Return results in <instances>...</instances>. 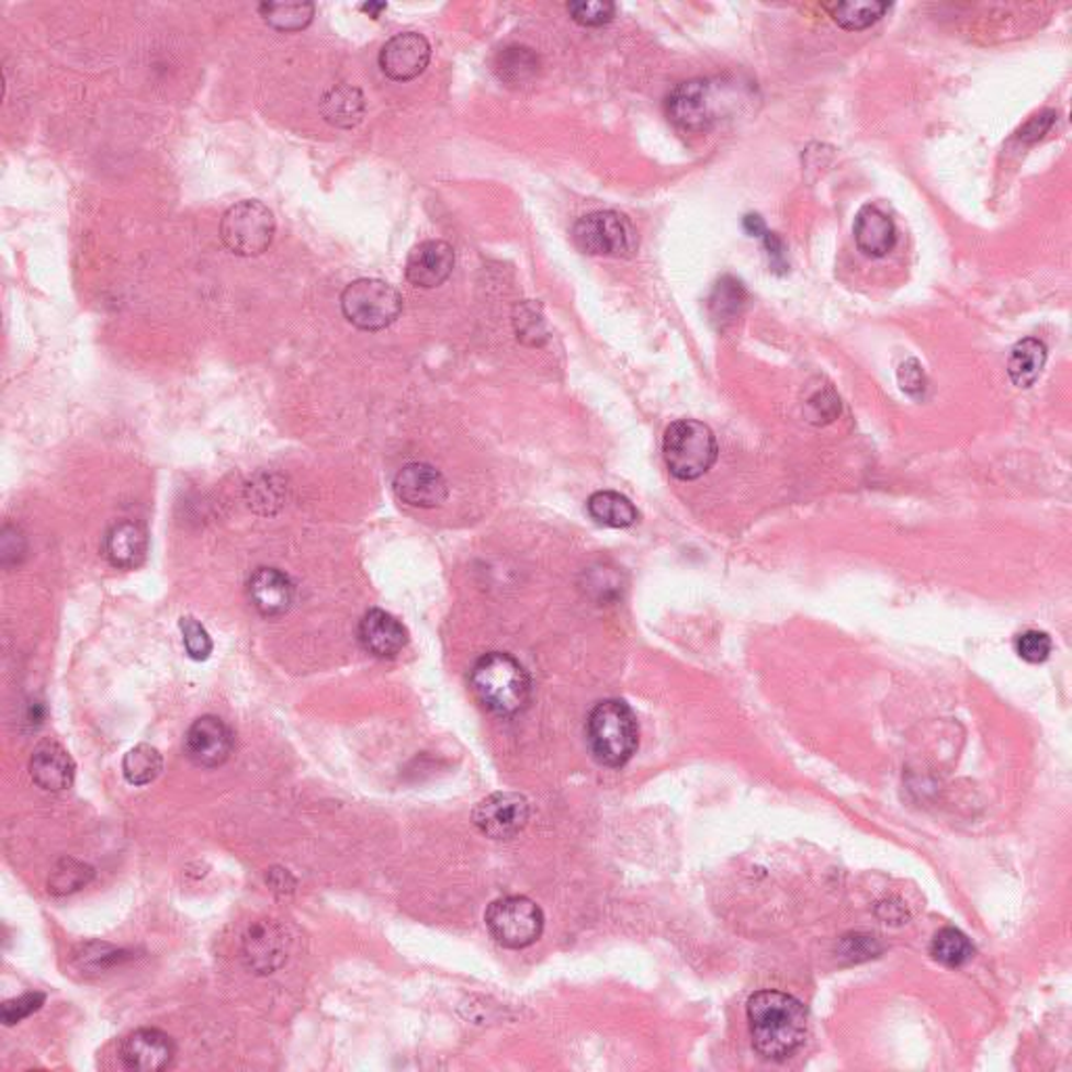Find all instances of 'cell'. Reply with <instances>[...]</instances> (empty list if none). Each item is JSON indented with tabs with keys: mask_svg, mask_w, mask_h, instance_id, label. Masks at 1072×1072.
<instances>
[{
	"mask_svg": "<svg viewBox=\"0 0 1072 1072\" xmlns=\"http://www.w3.org/2000/svg\"><path fill=\"white\" fill-rule=\"evenodd\" d=\"M1046 361H1048V348L1046 343L1037 338H1025L1020 342L1016 343L1012 348V354H1009V361H1007V373H1009V380L1018 386V388H1030L1043 366H1046Z\"/></svg>",
	"mask_w": 1072,
	"mask_h": 1072,
	"instance_id": "obj_22",
	"label": "cell"
},
{
	"mask_svg": "<svg viewBox=\"0 0 1072 1072\" xmlns=\"http://www.w3.org/2000/svg\"><path fill=\"white\" fill-rule=\"evenodd\" d=\"M857 248L869 258H884L896 244V227L889 214L873 204H867L855 218Z\"/></svg>",
	"mask_w": 1072,
	"mask_h": 1072,
	"instance_id": "obj_20",
	"label": "cell"
},
{
	"mask_svg": "<svg viewBox=\"0 0 1072 1072\" xmlns=\"http://www.w3.org/2000/svg\"><path fill=\"white\" fill-rule=\"evenodd\" d=\"M472 820L486 838L509 840L524 830L530 820V804L520 794L497 792L479 800Z\"/></svg>",
	"mask_w": 1072,
	"mask_h": 1072,
	"instance_id": "obj_10",
	"label": "cell"
},
{
	"mask_svg": "<svg viewBox=\"0 0 1072 1072\" xmlns=\"http://www.w3.org/2000/svg\"><path fill=\"white\" fill-rule=\"evenodd\" d=\"M359 641L375 658H396L409 643V633L400 620L384 612L369 610L359 624Z\"/></svg>",
	"mask_w": 1072,
	"mask_h": 1072,
	"instance_id": "obj_17",
	"label": "cell"
},
{
	"mask_svg": "<svg viewBox=\"0 0 1072 1072\" xmlns=\"http://www.w3.org/2000/svg\"><path fill=\"white\" fill-rule=\"evenodd\" d=\"M574 244L589 256L627 258L637 250V230L631 221L614 210L591 212L572 228Z\"/></svg>",
	"mask_w": 1072,
	"mask_h": 1072,
	"instance_id": "obj_9",
	"label": "cell"
},
{
	"mask_svg": "<svg viewBox=\"0 0 1072 1072\" xmlns=\"http://www.w3.org/2000/svg\"><path fill=\"white\" fill-rule=\"evenodd\" d=\"M744 300H746V292L742 283L733 277H723L710 297L712 319L721 323L735 319V315H740V308L744 306Z\"/></svg>",
	"mask_w": 1072,
	"mask_h": 1072,
	"instance_id": "obj_32",
	"label": "cell"
},
{
	"mask_svg": "<svg viewBox=\"0 0 1072 1072\" xmlns=\"http://www.w3.org/2000/svg\"><path fill=\"white\" fill-rule=\"evenodd\" d=\"M396 497L411 507L432 509L449 497V482L430 463H407L394 478Z\"/></svg>",
	"mask_w": 1072,
	"mask_h": 1072,
	"instance_id": "obj_14",
	"label": "cell"
},
{
	"mask_svg": "<svg viewBox=\"0 0 1072 1072\" xmlns=\"http://www.w3.org/2000/svg\"><path fill=\"white\" fill-rule=\"evenodd\" d=\"M161 769L163 760L160 751L149 744H138L122 760V771L131 786H149L160 777Z\"/></svg>",
	"mask_w": 1072,
	"mask_h": 1072,
	"instance_id": "obj_27",
	"label": "cell"
},
{
	"mask_svg": "<svg viewBox=\"0 0 1072 1072\" xmlns=\"http://www.w3.org/2000/svg\"><path fill=\"white\" fill-rule=\"evenodd\" d=\"M1056 117L1058 115H1056V112H1051V110L1032 115L1027 124L1018 131V138L1023 143H1035V140L1046 137L1050 133L1051 126L1056 124Z\"/></svg>",
	"mask_w": 1072,
	"mask_h": 1072,
	"instance_id": "obj_40",
	"label": "cell"
},
{
	"mask_svg": "<svg viewBox=\"0 0 1072 1072\" xmlns=\"http://www.w3.org/2000/svg\"><path fill=\"white\" fill-rule=\"evenodd\" d=\"M92 876H94V871H92L91 866L66 857L53 867L50 878H48V892L55 896L78 892L91 882Z\"/></svg>",
	"mask_w": 1072,
	"mask_h": 1072,
	"instance_id": "obj_31",
	"label": "cell"
},
{
	"mask_svg": "<svg viewBox=\"0 0 1072 1072\" xmlns=\"http://www.w3.org/2000/svg\"><path fill=\"white\" fill-rule=\"evenodd\" d=\"M233 731L227 723L214 714L200 716L184 733V753L198 765L214 769L227 763L233 753Z\"/></svg>",
	"mask_w": 1072,
	"mask_h": 1072,
	"instance_id": "obj_11",
	"label": "cell"
},
{
	"mask_svg": "<svg viewBox=\"0 0 1072 1072\" xmlns=\"http://www.w3.org/2000/svg\"><path fill=\"white\" fill-rule=\"evenodd\" d=\"M1016 654L1025 662L1030 664H1041L1048 661L1051 654V640L1043 631H1025L1014 640Z\"/></svg>",
	"mask_w": 1072,
	"mask_h": 1072,
	"instance_id": "obj_36",
	"label": "cell"
},
{
	"mask_svg": "<svg viewBox=\"0 0 1072 1072\" xmlns=\"http://www.w3.org/2000/svg\"><path fill=\"white\" fill-rule=\"evenodd\" d=\"M248 595L262 617H281L294 603V583L285 572L258 568L248 580Z\"/></svg>",
	"mask_w": 1072,
	"mask_h": 1072,
	"instance_id": "obj_18",
	"label": "cell"
},
{
	"mask_svg": "<svg viewBox=\"0 0 1072 1072\" xmlns=\"http://www.w3.org/2000/svg\"><path fill=\"white\" fill-rule=\"evenodd\" d=\"M453 269H455V250L451 248V244L442 239H428L413 248L405 264V274L407 281L415 287L433 290L440 287L451 277Z\"/></svg>",
	"mask_w": 1072,
	"mask_h": 1072,
	"instance_id": "obj_15",
	"label": "cell"
},
{
	"mask_svg": "<svg viewBox=\"0 0 1072 1072\" xmlns=\"http://www.w3.org/2000/svg\"><path fill=\"white\" fill-rule=\"evenodd\" d=\"M430 57L432 46L424 34L403 32L382 46L380 68L394 82H409L426 71Z\"/></svg>",
	"mask_w": 1072,
	"mask_h": 1072,
	"instance_id": "obj_12",
	"label": "cell"
},
{
	"mask_svg": "<svg viewBox=\"0 0 1072 1072\" xmlns=\"http://www.w3.org/2000/svg\"><path fill=\"white\" fill-rule=\"evenodd\" d=\"M899 384H901V388L905 390L907 394H912V396L924 394L926 377H924V371H922V366H919V363L915 359L905 361L901 365V369H899Z\"/></svg>",
	"mask_w": 1072,
	"mask_h": 1072,
	"instance_id": "obj_41",
	"label": "cell"
},
{
	"mask_svg": "<svg viewBox=\"0 0 1072 1072\" xmlns=\"http://www.w3.org/2000/svg\"><path fill=\"white\" fill-rule=\"evenodd\" d=\"M495 69L505 82L520 84L539 71V57L528 46H509L499 53Z\"/></svg>",
	"mask_w": 1072,
	"mask_h": 1072,
	"instance_id": "obj_29",
	"label": "cell"
},
{
	"mask_svg": "<svg viewBox=\"0 0 1072 1072\" xmlns=\"http://www.w3.org/2000/svg\"><path fill=\"white\" fill-rule=\"evenodd\" d=\"M181 633H183L184 650L193 661L204 662L210 658L214 643L206 629L195 618H181Z\"/></svg>",
	"mask_w": 1072,
	"mask_h": 1072,
	"instance_id": "obj_35",
	"label": "cell"
},
{
	"mask_svg": "<svg viewBox=\"0 0 1072 1072\" xmlns=\"http://www.w3.org/2000/svg\"><path fill=\"white\" fill-rule=\"evenodd\" d=\"M668 472L679 479H698L716 463L719 444L707 424L679 419L668 426L662 442Z\"/></svg>",
	"mask_w": 1072,
	"mask_h": 1072,
	"instance_id": "obj_4",
	"label": "cell"
},
{
	"mask_svg": "<svg viewBox=\"0 0 1072 1072\" xmlns=\"http://www.w3.org/2000/svg\"><path fill=\"white\" fill-rule=\"evenodd\" d=\"M241 956L253 974H273L287 961V936L273 919H260L244 936Z\"/></svg>",
	"mask_w": 1072,
	"mask_h": 1072,
	"instance_id": "obj_13",
	"label": "cell"
},
{
	"mask_svg": "<svg viewBox=\"0 0 1072 1072\" xmlns=\"http://www.w3.org/2000/svg\"><path fill=\"white\" fill-rule=\"evenodd\" d=\"M572 20L585 27H601L617 15V4L608 0H578L568 4Z\"/></svg>",
	"mask_w": 1072,
	"mask_h": 1072,
	"instance_id": "obj_34",
	"label": "cell"
},
{
	"mask_svg": "<svg viewBox=\"0 0 1072 1072\" xmlns=\"http://www.w3.org/2000/svg\"><path fill=\"white\" fill-rule=\"evenodd\" d=\"M149 539L143 526L137 522H120L112 526L105 534L103 551L110 564L122 571H133L147 557Z\"/></svg>",
	"mask_w": 1072,
	"mask_h": 1072,
	"instance_id": "obj_21",
	"label": "cell"
},
{
	"mask_svg": "<svg viewBox=\"0 0 1072 1072\" xmlns=\"http://www.w3.org/2000/svg\"><path fill=\"white\" fill-rule=\"evenodd\" d=\"M490 936L505 949L534 945L545 928V915L528 896H503L488 905L484 915Z\"/></svg>",
	"mask_w": 1072,
	"mask_h": 1072,
	"instance_id": "obj_7",
	"label": "cell"
},
{
	"mask_svg": "<svg viewBox=\"0 0 1072 1072\" xmlns=\"http://www.w3.org/2000/svg\"><path fill=\"white\" fill-rule=\"evenodd\" d=\"M46 995L45 993H25L22 997H15V1000H9L4 1002L2 1007H0V1018L7 1027H13L18 1023H22L23 1018L32 1016L34 1012H38L43 1005H45Z\"/></svg>",
	"mask_w": 1072,
	"mask_h": 1072,
	"instance_id": "obj_37",
	"label": "cell"
},
{
	"mask_svg": "<svg viewBox=\"0 0 1072 1072\" xmlns=\"http://www.w3.org/2000/svg\"><path fill=\"white\" fill-rule=\"evenodd\" d=\"M131 958L128 951L117 949L114 945L91 940L87 945H80V949L74 953V966L82 974H101L114 966H120L122 961Z\"/></svg>",
	"mask_w": 1072,
	"mask_h": 1072,
	"instance_id": "obj_28",
	"label": "cell"
},
{
	"mask_svg": "<svg viewBox=\"0 0 1072 1072\" xmlns=\"http://www.w3.org/2000/svg\"><path fill=\"white\" fill-rule=\"evenodd\" d=\"M587 742L595 760L603 767H622L640 744L637 719L624 700H603L595 704L587 719Z\"/></svg>",
	"mask_w": 1072,
	"mask_h": 1072,
	"instance_id": "obj_3",
	"label": "cell"
},
{
	"mask_svg": "<svg viewBox=\"0 0 1072 1072\" xmlns=\"http://www.w3.org/2000/svg\"><path fill=\"white\" fill-rule=\"evenodd\" d=\"M313 2H260L258 13L277 32H300L315 18Z\"/></svg>",
	"mask_w": 1072,
	"mask_h": 1072,
	"instance_id": "obj_25",
	"label": "cell"
},
{
	"mask_svg": "<svg viewBox=\"0 0 1072 1072\" xmlns=\"http://www.w3.org/2000/svg\"><path fill=\"white\" fill-rule=\"evenodd\" d=\"M889 9V2H878V0H855V2H838L827 7L832 20L845 30H866L869 25L880 22Z\"/></svg>",
	"mask_w": 1072,
	"mask_h": 1072,
	"instance_id": "obj_26",
	"label": "cell"
},
{
	"mask_svg": "<svg viewBox=\"0 0 1072 1072\" xmlns=\"http://www.w3.org/2000/svg\"><path fill=\"white\" fill-rule=\"evenodd\" d=\"M587 511L597 524L610 528H629L640 520L635 505L614 490L594 493L587 501Z\"/></svg>",
	"mask_w": 1072,
	"mask_h": 1072,
	"instance_id": "obj_24",
	"label": "cell"
},
{
	"mask_svg": "<svg viewBox=\"0 0 1072 1072\" xmlns=\"http://www.w3.org/2000/svg\"><path fill=\"white\" fill-rule=\"evenodd\" d=\"M840 413V398L834 394V390L825 388L815 392L809 403H806V415L811 424H830L836 415Z\"/></svg>",
	"mask_w": 1072,
	"mask_h": 1072,
	"instance_id": "obj_38",
	"label": "cell"
},
{
	"mask_svg": "<svg viewBox=\"0 0 1072 1072\" xmlns=\"http://www.w3.org/2000/svg\"><path fill=\"white\" fill-rule=\"evenodd\" d=\"M727 89L719 80L693 78L677 84L666 97L668 120L685 133H707L730 108Z\"/></svg>",
	"mask_w": 1072,
	"mask_h": 1072,
	"instance_id": "obj_5",
	"label": "cell"
},
{
	"mask_svg": "<svg viewBox=\"0 0 1072 1072\" xmlns=\"http://www.w3.org/2000/svg\"><path fill=\"white\" fill-rule=\"evenodd\" d=\"M320 114L338 128H352L365 115V97L354 87H336L325 92L320 101Z\"/></svg>",
	"mask_w": 1072,
	"mask_h": 1072,
	"instance_id": "obj_23",
	"label": "cell"
},
{
	"mask_svg": "<svg viewBox=\"0 0 1072 1072\" xmlns=\"http://www.w3.org/2000/svg\"><path fill=\"white\" fill-rule=\"evenodd\" d=\"M274 230L277 223L273 212L256 200H244L228 207L221 221L223 244L241 258H253L269 250Z\"/></svg>",
	"mask_w": 1072,
	"mask_h": 1072,
	"instance_id": "obj_8",
	"label": "cell"
},
{
	"mask_svg": "<svg viewBox=\"0 0 1072 1072\" xmlns=\"http://www.w3.org/2000/svg\"><path fill=\"white\" fill-rule=\"evenodd\" d=\"M248 493H250V507L262 514H273L283 505L285 486L277 476H260L248 484Z\"/></svg>",
	"mask_w": 1072,
	"mask_h": 1072,
	"instance_id": "obj_33",
	"label": "cell"
},
{
	"mask_svg": "<svg viewBox=\"0 0 1072 1072\" xmlns=\"http://www.w3.org/2000/svg\"><path fill=\"white\" fill-rule=\"evenodd\" d=\"M346 319L363 331H382L403 313V296L382 279H357L340 297Z\"/></svg>",
	"mask_w": 1072,
	"mask_h": 1072,
	"instance_id": "obj_6",
	"label": "cell"
},
{
	"mask_svg": "<svg viewBox=\"0 0 1072 1072\" xmlns=\"http://www.w3.org/2000/svg\"><path fill=\"white\" fill-rule=\"evenodd\" d=\"M972 953H974L972 943L958 928L938 930L930 945V956L947 968L963 966L966 961H970Z\"/></svg>",
	"mask_w": 1072,
	"mask_h": 1072,
	"instance_id": "obj_30",
	"label": "cell"
},
{
	"mask_svg": "<svg viewBox=\"0 0 1072 1072\" xmlns=\"http://www.w3.org/2000/svg\"><path fill=\"white\" fill-rule=\"evenodd\" d=\"M361 9L366 11V13H371V18H373V20H377V13H380V11H386V4H384V2H380V4L369 2V4H363Z\"/></svg>",
	"mask_w": 1072,
	"mask_h": 1072,
	"instance_id": "obj_44",
	"label": "cell"
},
{
	"mask_svg": "<svg viewBox=\"0 0 1072 1072\" xmlns=\"http://www.w3.org/2000/svg\"><path fill=\"white\" fill-rule=\"evenodd\" d=\"M763 241H765V248L769 251V258H771V264L776 267L777 273H786L788 269V262H786V253H783V241L777 237V233H771L767 230L763 235Z\"/></svg>",
	"mask_w": 1072,
	"mask_h": 1072,
	"instance_id": "obj_42",
	"label": "cell"
},
{
	"mask_svg": "<svg viewBox=\"0 0 1072 1072\" xmlns=\"http://www.w3.org/2000/svg\"><path fill=\"white\" fill-rule=\"evenodd\" d=\"M174 1056L172 1039L158 1028H138L126 1035L120 1046V1058L126 1069L156 1072L166 1069Z\"/></svg>",
	"mask_w": 1072,
	"mask_h": 1072,
	"instance_id": "obj_16",
	"label": "cell"
},
{
	"mask_svg": "<svg viewBox=\"0 0 1072 1072\" xmlns=\"http://www.w3.org/2000/svg\"><path fill=\"white\" fill-rule=\"evenodd\" d=\"M744 228L748 230V235H753V237H760V239H763V235L767 233V227H765V223H763V218H760L758 214H748V216L744 218Z\"/></svg>",
	"mask_w": 1072,
	"mask_h": 1072,
	"instance_id": "obj_43",
	"label": "cell"
},
{
	"mask_svg": "<svg viewBox=\"0 0 1072 1072\" xmlns=\"http://www.w3.org/2000/svg\"><path fill=\"white\" fill-rule=\"evenodd\" d=\"M470 684L479 704L499 716H514L530 702L532 687L524 666L503 652L482 656L470 673Z\"/></svg>",
	"mask_w": 1072,
	"mask_h": 1072,
	"instance_id": "obj_2",
	"label": "cell"
},
{
	"mask_svg": "<svg viewBox=\"0 0 1072 1072\" xmlns=\"http://www.w3.org/2000/svg\"><path fill=\"white\" fill-rule=\"evenodd\" d=\"M30 776L46 792H64L74 783L76 763L64 746L57 742H45L32 754Z\"/></svg>",
	"mask_w": 1072,
	"mask_h": 1072,
	"instance_id": "obj_19",
	"label": "cell"
},
{
	"mask_svg": "<svg viewBox=\"0 0 1072 1072\" xmlns=\"http://www.w3.org/2000/svg\"><path fill=\"white\" fill-rule=\"evenodd\" d=\"M754 1050L781 1062L802 1048L809 1016L797 997L781 991H758L746 1005Z\"/></svg>",
	"mask_w": 1072,
	"mask_h": 1072,
	"instance_id": "obj_1",
	"label": "cell"
},
{
	"mask_svg": "<svg viewBox=\"0 0 1072 1072\" xmlns=\"http://www.w3.org/2000/svg\"><path fill=\"white\" fill-rule=\"evenodd\" d=\"M518 313L520 315H516L514 323H516L520 340H524L526 343H541V340L548 338L545 320L541 315H537V308L532 304L518 306Z\"/></svg>",
	"mask_w": 1072,
	"mask_h": 1072,
	"instance_id": "obj_39",
	"label": "cell"
}]
</instances>
